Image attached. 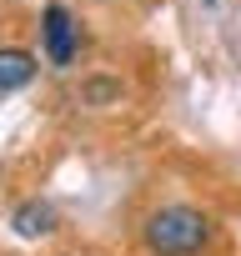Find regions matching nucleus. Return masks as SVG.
<instances>
[{"label": "nucleus", "instance_id": "nucleus-1", "mask_svg": "<svg viewBox=\"0 0 241 256\" xmlns=\"http://www.w3.org/2000/svg\"><path fill=\"white\" fill-rule=\"evenodd\" d=\"M146 246L156 256H196L206 241H211V221L196 211V206H161L146 216Z\"/></svg>", "mask_w": 241, "mask_h": 256}, {"label": "nucleus", "instance_id": "nucleus-2", "mask_svg": "<svg viewBox=\"0 0 241 256\" xmlns=\"http://www.w3.org/2000/svg\"><path fill=\"white\" fill-rule=\"evenodd\" d=\"M40 40H46V60H50L56 70H66V66L76 60L80 26H76V16L60 6V0H50V6L40 10Z\"/></svg>", "mask_w": 241, "mask_h": 256}, {"label": "nucleus", "instance_id": "nucleus-3", "mask_svg": "<svg viewBox=\"0 0 241 256\" xmlns=\"http://www.w3.org/2000/svg\"><path fill=\"white\" fill-rule=\"evenodd\" d=\"M36 56L20 50V46H0V96H10V90H26L36 80Z\"/></svg>", "mask_w": 241, "mask_h": 256}, {"label": "nucleus", "instance_id": "nucleus-4", "mask_svg": "<svg viewBox=\"0 0 241 256\" xmlns=\"http://www.w3.org/2000/svg\"><path fill=\"white\" fill-rule=\"evenodd\" d=\"M10 226H16V236L36 241V236H50V231H56V211H50L46 201H20L16 216H10Z\"/></svg>", "mask_w": 241, "mask_h": 256}, {"label": "nucleus", "instance_id": "nucleus-5", "mask_svg": "<svg viewBox=\"0 0 241 256\" xmlns=\"http://www.w3.org/2000/svg\"><path fill=\"white\" fill-rule=\"evenodd\" d=\"M80 100L86 106H110V100H120V80H86Z\"/></svg>", "mask_w": 241, "mask_h": 256}]
</instances>
